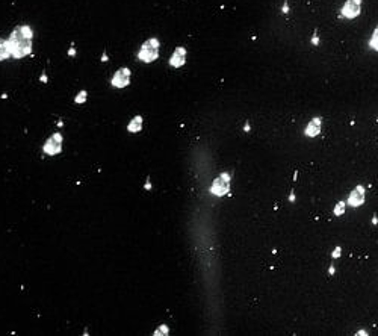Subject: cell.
<instances>
[{
  "label": "cell",
  "instance_id": "cell-1",
  "mask_svg": "<svg viewBox=\"0 0 378 336\" xmlns=\"http://www.w3.org/2000/svg\"><path fill=\"white\" fill-rule=\"evenodd\" d=\"M32 38H33V32L29 26H18L17 29H14V32L8 40L11 55L14 58H23L29 55L32 50Z\"/></svg>",
  "mask_w": 378,
  "mask_h": 336
},
{
  "label": "cell",
  "instance_id": "cell-2",
  "mask_svg": "<svg viewBox=\"0 0 378 336\" xmlns=\"http://www.w3.org/2000/svg\"><path fill=\"white\" fill-rule=\"evenodd\" d=\"M159 56V41L156 38H150L141 46V50L138 53V58L142 62H153Z\"/></svg>",
  "mask_w": 378,
  "mask_h": 336
},
{
  "label": "cell",
  "instance_id": "cell-3",
  "mask_svg": "<svg viewBox=\"0 0 378 336\" xmlns=\"http://www.w3.org/2000/svg\"><path fill=\"white\" fill-rule=\"evenodd\" d=\"M61 150H62V136L59 133H54V135H51L50 138L47 139V142L44 144V153L53 156V155H58Z\"/></svg>",
  "mask_w": 378,
  "mask_h": 336
},
{
  "label": "cell",
  "instance_id": "cell-4",
  "mask_svg": "<svg viewBox=\"0 0 378 336\" xmlns=\"http://www.w3.org/2000/svg\"><path fill=\"white\" fill-rule=\"evenodd\" d=\"M360 6H361V0H348L342 9L340 17H346V18H354L360 14Z\"/></svg>",
  "mask_w": 378,
  "mask_h": 336
},
{
  "label": "cell",
  "instance_id": "cell-5",
  "mask_svg": "<svg viewBox=\"0 0 378 336\" xmlns=\"http://www.w3.org/2000/svg\"><path fill=\"white\" fill-rule=\"evenodd\" d=\"M129 82H130V70L129 68L118 70L112 77V85L117 86V88H124V86L129 85Z\"/></svg>",
  "mask_w": 378,
  "mask_h": 336
},
{
  "label": "cell",
  "instance_id": "cell-6",
  "mask_svg": "<svg viewBox=\"0 0 378 336\" xmlns=\"http://www.w3.org/2000/svg\"><path fill=\"white\" fill-rule=\"evenodd\" d=\"M228 183H230V177L228 174H223L219 179H216L213 186H212V192L216 194V195H221L228 191Z\"/></svg>",
  "mask_w": 378,
  "mask_h": 336
},
{
  "label": "cell",
  "instance_id": "cell-7",
  "mask_svg": "<svg viewBox=\"0 0 378 336\" xmlns=\"http://www.w3.org/2000/svg\"><path fill=\"white\" fill-rule=\"evenodd\" d=\"M185 56H186V50L183 47H177L173 58L170 59V64L173 67H182L185 64Z\"/></svg>",
  "mask_w": 378,
  "mask_h": 336
},
{
  "label": "cell",
  "instance_id": "cell-8",
  "mask_svg": "<svg viewBox=\"0 0 378 336\" xmlns=\"http://www.w3.org/2000/svg\"><path fill=\"white\" fill-rule=\"evenodd\" d=\"M363 198H365V191H363L361 186H357V188L353 191V194L350 195L348 203H350L351 206H357V205H360V203L363 202Z\"/></svg>",
  "mask_w": 378,
  "mask_h": 336
},
{
  "label": "cell",
  "instance_id": "cell-9",
  "mask_svg": "<svg viewBox=\"0 0 378 336\" xmlns=\"http://www.w3.org/2000/svg\"><path fill=\"white\" fill-rule=\"evenodd\" d=\"M321 120L319 118H316V120H313L310 124H309V127H307V130H305V133L309 135V136H315L318 132H319V127H321V123H319Z\"/></svg>",
  "mask_w": 378,
  "mask_h": 336
},
{
  "label": "cell",
  "instance_id": "cell-10",
  "mask_svg": "<svg viewBox=\"0 0 378 336\" xmlns=\"http://www.w3.org/2000/svg\"><path fill=\"white\" fill-rule=\"evenodd\" d=\"M8 56H11V49L8 41H0V61L6 59Z\"/></svg>",
  "mask_w": 378,
  "mask_h": 336
},
{
  "label": "cell",
  "instance_id": "cell-11",
  "mask_svg": "<svg viewBox=\"0 0 378 336\" xmlns=\"http://www.w3.org/2000/svg\"><path fill=\"white\" fill-rule=\"evenodd\" d=\"M141 127H142V118L141 117H135V120L130 121L127 129H129V132H138V130H141Z\"/></svg>",
  "mask_w": 378,
  "mask_h": 336
},
{
  "label": "cell",
  "instance_id": "cell-12",
  "mask_svg": "<svg viewBox=\"0 0 378 336\" xmlns=\"http://www.w3.org/2000/svg\"><path fill=\"white\" fill-rule=\"evenodd\" d=\"M369 46L374 49V50H377L378 52V26L377 29L374 30V33H372V38H371V41H369Z\"/></svg>",
  "mask_w": 378,
  "mask_h": 336
},
{
  "label": "cell",
  "instance_id": "cell-13",
  "mask_svg": "<svg viewBox=\"0 0 378 336\" xmlns=\"http://www.w3.org/2000/svg\"><path fill=\"white\" fill-rule=\"evenodd\" d=\"M85 100H86V91H80V92H79V96L74 99L76 103H83Z\"/></svg>",
  "mask_w": 378,
  "mask_h": 336
},
{
  "label": "cell",
  "instance_id": "cell-14",
  "mask_svg": "<svg viewBox=\"0 0 378 336\" xmlns=\"http://www.w3.org/2000/svg\"><path fill=\"white\" fill-rule=\"evenodd\" d=\"M343 206H345V203H343V202H340V203L337 205L336 210H334V212H336V215H339V213H342V212H343Z\"/></svg>",
  "mask_w": 378,
  "mask_h": 336
},
{
  "label": "cell",
  "instance_id": "cell-15",
  "mask_svg": "<svg viewBox=\"0 0 378 336\" xmlns=\"http://www.w3.org/2000/svg\"><path fill=\"white\" fill-rule=\"evenodd\" d=\"M312 43H313V44H318V43H319V40H318V36H316V35L313 36V40H312Z\"/></svg>",
  "mask_w": 378,
  "mask_h": 336
},
{
  "label": "cell",
  "instance_id": "cell-16",
  "mask_svg": "<svg viewBox=\"0 0 378 336\" xmlns=\"http://www.w3.org/2000/svg\"><path fill=\"white\" fill-rule=\"evenodd\" d=\"M68 55H70V56H74V55H76V50H74V49H70Z\"/></svg>",
  "mask_w": 378,
  "mask_h": 336
},
{
  "label": "cell",
  "instance_id": "cell-17",
  "mask_svg": "<svg viewBox=\"0 0 378 336\" xmlns=\"http://www.w3.org/2000/svg\"><path fill=\"white\" fill-rule=\"evenodd\" d=\"M283 11H284V12H287V11H289V6H287V3H286V5L283 6Z\"/></svg>",
  "mask_w": 378,
  "mask_h": 336
},
{
  "label": "cell",
  "instance_id": "cell-18",
  "mask_svg": "<svg viewBox=\"0 0 378 336\" xmlns=\"http://www.w3.org/2000/svg\"><path fill=\"white\" fill-rule=\"evenodd\" d=\"M337 255H340V248H337V250L334 251V258H337Z\"/></svg>",
  "mask_w": 378,
  "mask_h": 336
}]
</instances>
